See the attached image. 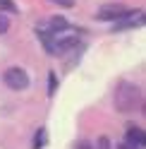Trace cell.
<instances>
[{"instance_id":"cell-5","label":"cell","mask_w":146,"mask_h":149,"mask_svg":"<svg viewBox=\"0 0 146 149\" xmlns=\"http://www.w3.org/2000/svg\"><path fill=\"white\" fill-rule=\"evenodd\" d=\"M70 26V22L65 19V17H53L50 24H48V31H65Z\"/></svg>"},{"instance_id":"cell-12","label":"cell","mask_w":146,"mask_h":149,"mask_svg":"<svg viewBox=\"0 0 146 149\" xmlns=\"http://www.w3.org/2000/svg\"><path fill=\"white\" fill-rule=\"evenodd\" d=\"M117 149H136V147H132V144H127V142H125V144H120Z\"/></svg>"},{"instance_id":"cell-9","label":"cell","mask_w":146,"mask_h":149,"mask_svg":"<svg viewBox=\"0 0 146 149\" xmlns=\"http://www.w3.org/2000/svg\"><path fill=\"white\" fill-rule=\"evenodd\" d=\"M96 149H110V142H108V137H98Z\"/></svg>"},{"instance_id":"cell-4","label":"cell","mask_w":146,"mask_h":149,"mask_svg":"<svg viewBox=\"0 0 146 149\" xmlns=\"http://www.w3.org/2000/svg\"><path fill=\"white\" fill-rule=\"evenodd\" d=\"M144 142H146V135H144V130H139V127H129L127 130V144H132V147H144Z\"/></svg>"},{"instance_id":"cell-7","label":"cell","mask_w":146,"mask_h":149,"mask_svg":"<svg viewBox=\"0 0 146 149\" xmlns=\"http://www.w3.org/2000/svg\"><path fill=\"white\" fill-rule=\"evenodd\" d=\"M43 142H45V130L41 127L39 132H36V139H34V147L39 149V147H43Z\"/></svg>"},{"instance_id":"cell-2","label":"cell","mask_w":146,"mask_h":149,"mask_svg":"<svg viewBox=\"0 0 146 149\" xmlns=\"http://www.w3.org/2000/svg\"><path fill=\"white\" fill-rule=\"evenodd\" d=\"M3 79H5V84L10 87V89H14V91H22V89L29 87V74H26V70H22V68L5 70Z\"/></svg>"},{"instance_id":"cell-6","label":"cell","mask_w":146,"mask_h":149,"mask_svg":"<svg viewBox=\"0 0 146 149\" xmlns=\"http://www.w3.org/2000/svg\"><path fill=\"white\" fill-rule=\"evenodd\" d=\"M3 12H17L14 0H0V15H3Z\"/></svg>"},{"instance_id":"cell-3","label":"cell","mask_w":146,"mask_h":149,"mask_svg":"<svg viewBox=\"0 0 146 149\" xmlns=\"http://www.w3.org/2000/svg\"><path fill=\"white\" fill-rule=\"evenodd\" d=\"M125 15H127V10H125V7H120V5H108V7H101V10L96 12L98 19H110V22L122 19Z\"/></svg>"},{"instance_id":"cell-11","label":"cell","mask_w":146,"mask_h":149,"mask_svg":"<svg viewBox=\"0 0 146 149\" xmlns=\"http://www.w3.org/2000/svg\"><path fill=\"white\" fill-rule=\"evenodd\" d=\"M74 149H91V144H89V142H79Z\"/></svg>"},{"instance_id":"cell-10","label":"cell","mask_w":146,"mask_h":149,"mask_svg":"<svg viewBox=\"0 0 146 149\" xmlns=\"http://www.w3.org/2000/svg\"><path fill=\"white\" fill-rule=\"evenodd\" d=\"M53 3H58L62 7H72V5H74V0H53Z\"/></svg>"},{"instance_id":"cell-8","label":"cell","mask_w":146,"mask_h":149,"mask_svg":"<svg viewBox=\"0 0 146 149\" xmlns=\"http://www.w3.org/2000/svg\"><path fill=\"white\" fill-rule=\"evenodd\" d=\"M7 29H10V22H7L5 15H0V34H5Z\"/></svg>"},{"instance_id":"cell-1","label":"cell","mask_w":146,"mask_h":149,"mask_svg":"<svg viewBox=\"0 0 146 149\" xmlns=\"http://www.w3.org/2000/svg\"><path fill=\"white\" fill-rule=\"evenodd\" d=\"M136 104H139V89L132 84H122L115 94V106L120 111H132Z\"/></svg>"}]
</instances>
